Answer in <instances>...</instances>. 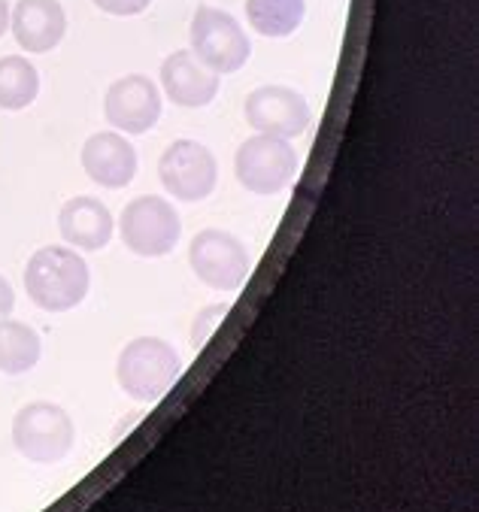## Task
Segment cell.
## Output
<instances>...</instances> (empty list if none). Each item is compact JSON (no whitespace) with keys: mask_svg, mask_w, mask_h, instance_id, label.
<instances>
[{"mask_svg":"<svg viewBox=\"0 0 479 512\" xmlns=\"http://www.w3.org/2000/svg\"><path fill=\"white\" fill-rule=\"evenodd\" d=\"M91 273L70 246H43L25 267V291L46 313H70L85 300Z\"/></svg>","mask_w":479,"mask_h":512,"instance_id":"obj_1","label":"cell"},{"mask_svg":"<svg viewBox=\"0 0 479 512\" xmlns=\"http://www.w3.org/2000/svg\"><path fill=\"white\" fill-rule=\"evenodd\" d=\"M76 443V425L58 403L34 400L22 406L13 419V446L34 464H58Z\"/></svg>","mask_w":479,"mask_h":512,"instance_id":"obj_2","label":"cell"},{"mask_svg":"<svg viewBox=\"0 0 479 512\" xmlns=\"http://www.w3.org/2000/svg\"><path fill=\"white\" fill-rule=\"evenodd\" d=\"M182 373V361L176 349L158 337H137L131 340L116 364V376L125 394L134 400H158L164 397Z\"/></svg>","mask_w":479,"mask_h":512,"instance_id":"obj_3","label":"cell"},{"mask_svg":"<svg viewBox=\"0 0 479 512\" xmlns=\"http://www.w3.org/2000/svg\"><path fill=\"white\" fill-rule=\"evenodd\" d=\"M188 40H191V52L198 55V61L207 64L219 76L237 73L252 55V43H249L243 25L231 13L216 10L210 4H201L195 10V16H191Z\"/></svg>","mask_w":479,"mask_h":512,"instance_id":"obj_4","label":"cell"},{"mask_svg":"<svg viewBox=\"0 0 479 512\" xmlns=\"http://www.w3.org/2000/svg\"><path fill=\"white\" fill-rule=\"evenodd\" d=\"M122 243L140 258H164L182 237L179 213L158 194H143L131 200L119 219Z\"/></svg>","mask_w":479,"mask_h":512,"instance_id":"obj_5","label":"cell"},{"mask_svg":"<svg viewBox=\"0 0 479 512\" xmlns=\"http://www.w3.org/2000/svg\"><path fill=\"white\" fill-rule=\"evenodd\" d=\"M237 182L252 194H279L292 185L298 173V152L289 140L255 134L249 137L234 158Z\"/></svg>","mask_w":479,"mask_h":512,"instance_id":"obj_6","label":"cell"},{"mask_svg":"<svg viewBox=\"0 0 479 512\" xmlns=\"http://www.w3.org/2000/svg\"><path fill=\"white\" fill-rule=\"evenodd\" d=\"M188 264L204 285L216 291H240L249 279L246 243L219 228H207L191 240Z\"/></svg>","mask_w":479,"mask_h":512,"instance_id":"obj_7","label":"cell"},{"mask_svg":"<svg viewBox=\"0 0 479 512\" xmlns=\"http://www.w3.org/2000/svg\"><path fill=\"white\" fill-rule=\"evenodd\" d=\"M158 179L176 200L198 203L213 194L219 182V164L204 143L176 140L158 161Z\"/></svg>","mask_w":479,"mask_h":512,"instance_id":"obj_8","label":"cell"},{"mask_svg":"<svg viewBox=\"0 0 479 512\" xmlns=\"http://www.w3.org/2000/svg\"><path fill=\"white\" fill-rule=\"evenodd\" d=\"M243 116L258 134H270V137H282V140L301 137L313 122V110L307 104V97L295 88H285V85L255 88L246 97Z\"/></svg>","mask_w":479,"mask_h":512,"instance_id":"obj_9","label":"cell"},{"mask_svg":"<svg viewBox=\"0 0 479 512\" xmlns=\"http://www.w3.org/2000/svg\"><path fill=\"white\" fill-rule=\"evenodd\" d=\"M104 113L125 134H146L161 119V91L149 76L131 73L107 88Z\"/></svg>","mask_w":479,"mask_h":512,"instance_id":"obj_10","label":"cell"},{"mask_svg":"<svg viewBox=\"0 0 479 512\" xmlns=\"http://www.w3.org/2000/svg\"><path fill=\"white\" fill-rule=\"evenodd\" d=\"M161 85L176 107L198 110L216 100L219 73H213L207 64H201L191 49H179L161 64Z\"/></svg>","mask_w":479,"mask_h":512,"instance_id":"obj_11","label":"cell"},{"mask_svg":"<svg viewBox=\"0 0 479 512\" xmlns=\"http://www.w3.org/2000/svg\"><path fill=\"white\" fill-rule=\"evenodd\" d=\"M82 167L91 182L119 191L137 176V149L122 134H91L82 146Z\"/></svg>","mask_w":479,"mask_h":512,"instance_id":"obj_12","label":"cell"},{"mask_svg":"<svg viewBox=\"0 0 479 512\" xmlns=\"http://www.w3.org/2000/svg\"><path fill=\"white\" fill-rule=\"evenodd\" d=\"M10 28L25 52L46 55L64 40L67 16L61 0H19L10 10Z\"/></svg>","mask_w":479,"mask_h":512,"instance_id":"obj_13","label":"cell"},{"mask_svg":"<svg viewBox=\"0 0 479 512\" xmlns=\"http://www.w3.org/2000/svg\"><path fill=\"white\" fill-rule=\"evenodd\" d=\"M58 231L67 246L82 252H98L113 240V213L98 197L79 194L61 207Z\"/></svg>","mask_w":479,"mask_h":512,"instance_id":"obj_14","label":"cell"},{"mask_svg":"<svg viewBox=\"0 0 479 512\" xmlns=\"http://www.w3.org/2000/svg\"><path fill=\"white\" fill-rule=\"evenodd\" d=\"M307 16V0H246V19L255 34L282 40L292 37Z\"/></svg>","mask_w":479,"mask_h":512,"instance_id":"obj_15","label":"cell"},{"mask_svg":"<svg viewBox=\"0 0 479 512\" xmlns=\"http://www.w3.org/2000/svg\"><path fill=\"white\" fill-rule=\"evenodd\" d=\"M43 355L40 334L16 319H0V373L22 376L37 367Z\"/></svg>","mask_w":479,"mask_h":512,"instance_id":"obj_16","label":"cell"},{"mask_svg":"<svg viewBox=\"0 0 479 512\" xmlns=\"http://www.w3.org/2000/svg\"><path fill=\"white\" fill-rule=\"evenodd\" d=\"M40 94V73L22 55L0 58V110H28Z\"/></svg>","mask_w":479,"mask_h":512,"instance_id":"obj_17","label":"cell"},{"mask_svg":"<svg viewBox=\"0 0 479 512\" xmlns=\"http://www.w3.org/2000/svg\"><path fill=\"white\" fill-rule=\"evenodd\" d=\"M91 4L110 16H140L149 10L152 0H91Z\"/></svg>","mask_w":479,"mask_h":512,"instance_id":"obj_18","label":"cell"},{"mask_svg":"<svg viewBox=\"0 0 479 512\" xmlns=\"http://www.w3.org/2000/svg\"><path fill=\"white\" fill-rule=\"evenodd\" d=\"M13 306H16V291L4 276H0V319H10Z\"/></svg>","mask_w":479,"mask_h":512,"instance_id":"obj_19","label":"cell"},{"mask_svg":"<svg viewBox=\"0 0 479 512\" xmlns=\"http://www.w3.org/2000/svg\"><path fill=\"white\" fill-rule=\"evenodd\" d=\"M10 28V0H0V37Z\"/></svg>","mask_w":479,"mask_h":512,"instance_id":"obj_20","label":"cell"}]
</instances>
